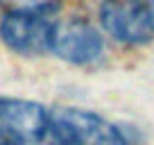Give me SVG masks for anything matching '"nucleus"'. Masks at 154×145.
I'll return each mask as SVG.
<instances>
[{"instance_id": "obj_4", "label": "nucleus", "mask_w": 154, "mask_h": 145, "mask_svg": "<svg viewBox=\"0 0 154 145\" xmlns=\"http://www.w3.org/2000/svg\"><path fill=\"white\" fill-rule=\"evenodd\" d=\"M100 20L109 36L127 45H140L152 39V25L136 0H104L100 5Z\"/></svg>"}, {"instance_id": "obj_2", "label": "nucleus", "mask_w": 154, "mask_h": 145, "mask_svg": "<svg viewBox=\"0 0 154 145\" xmlns=\"http://www.w3.org/2000/svg\"><path fill=\"white\" fill-rule=\"evenodd\" d=\"M48 131L50 113L43 104L23 97H0V140L32 145Z\"/></svg>"}, {"instance_id": "obj_3", "label": "nucleus", "mask_w": 154, "mask_h": 145, "mask_svg": "<svg viewBox=\"0 0 154 145\" xmlns=\"http://www.w3.org/2000/svg\"><path fill=\"white\" fill-rule=\"evenodd\" d=\"M54 20L38 14H5L0 20V39L9 50L25 57L52 50Z\"/></svg>"}, {"instance_id": "obj_5", "label": "nucleus", "mask_w": 154, "mask_h": 145, "mask_svg": "<svg viewBox=\"0 0 154 145\" xmlns=\"http://www.w3.org/2000/svg\"><path fill=\"white\" fill-rule=\"evenodd\" d=\"M102 50H104V41L91 23L79 18L54 23L52 52L61 59L70 63H91L100 59Z\"/></svg>"}, {"instance_id": "obj_8", "label": "nucleus", "mask_w": 154, "mask_h": 145, "mask_svg": "<svg viewBox=\"0 0 154 145\" xmlns=\"http://www.w3.org/2000/svg\"><path fill=\"white\" fill-rule=\"evenodd\" d=\"M0 145H18V143H5V140H0Z\"/></svg>"}, {"instance_id": "obj_6", "label": "nucleus", "mask_w": 154, "mask_h": 145, "mask_svg": "<svg viewBox=\"0 0 154 145\" xmlns=\"http://www.w3.org/2000/svg\"><path fill=\"white\" fill-rule=\"evenodd\" d=\"M59 7H61V0H0V11H5V14L50 16Z\"/></svg>"}, {"instance_id": "obj_1", "label": "nucleus", "mask_w": 154, "mask_h": 145, "mask_svg": "<svg viewBox=\"0 0 154 145\" xmlns=\"http://www.w3.org/2000/svg\"><path fill=\"white\" fill-rule=\"evenodd\" d=\"M50 131L61 145H129L113 122L77 106L54 109L50 113Z\"/></svg>"}, {"instance_id": "obj_7", "label": "nucleus", "mask_w": 154, "mask_h": 145, "mask_svg": "<svg viewBox=\"0 0 154 145\" xmlns=\"http://www.w3.org/2000/svg\"><path fill=\"white\" fill-rule=\"evenodd\" d=\"M140 5V9L145 11V16H147V20H149V25H152V29H154V0H136Z\"/></svg>"}]
</instances>
